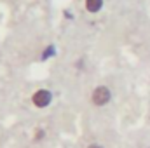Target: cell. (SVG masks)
I'll list each match as a JSON object with an SVG mask.
<instances>
[{"mask_svg":"<svg viewBox=\"0 0 150 148\" xmlns=\"http://www.w3.org/2000/svg\"><path fill=\"white\" fill-rule=\"evenodd\" d=\"M110 99H112V92L107 85H98L91 94V101L94 106H105L107 103H110Z\"/></svg>","mask_w":150,"mask_h":148,"instance_id":"obj_1","label":"cell"},{"mask_svg":"<svg viewBox=\"0 0 150 148\" xmlns=\"http://www.w3.org/2000/svg\"><path fill=\"white\" fill-rule=\"evenodd\" d=\"M32 101H33V105H35L37 108H45V106L51 105L52 94H51V91H47V89H38V91L33 92Z\"/></svg>","mask_w":150,"mask_h":148,"instance_id":"obj_2","label":"cell"},{"mask_svg":"<svg viewBox=\"0 0 150 148\" xmlns=\"http://www.w3.org/2000/svg\"><path fill=\"white\" fill-rule=\"evenodd\" d=\"M101 7H103V0H86V11L91 14L100 12Z\"/></svg>","mask_w":150,"mask_h":148,"instance_id":"obj_3","label":"cell"},{"mask_svg":"<svg viewBox=\"0 0 150 148\" xmlns=\"http://www.w3.org/2000/svg\"><path fill=\"white\" fill-rule=\"evenodd\" d=\"M51 54H54V47H52V45H49V47L45 49V52L42 54V59H47V58H51Z\"/></svg>","mask_w":150,"mask_h":148,"instance_id":"obj_4","label":"cell"},{"mask_svg":"<svg viewBox=\"0 0 150 148\" xmlns=\"http://www.w3.org/2000/svg\"><path fill=\"white\" fill-rule=\"evenodd\" d=\"M87 148H103L101 145H96V143H93V145H89Z\"/></svg>","mask_w":150,"mask_h":148,"instance_id":"obj_5","label":"cell"}]
</instances>
